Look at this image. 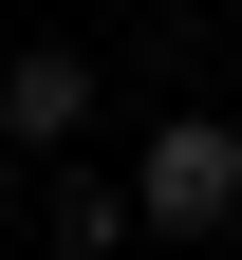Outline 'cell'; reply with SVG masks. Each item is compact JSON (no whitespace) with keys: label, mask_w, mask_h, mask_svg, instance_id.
<instances>
[{"label":"cell","mask_w":242,"mask_h":260,"mask_svg":"<svg viewBox=\"0 0 242 260\" xmlns=\"http://www.w3.org/2000/svg\"><path fill=\"white\" fill-rule=\"evenodd\" d=\"M75 112H93V56H56V38H38L19 75H0V130H38V149H56Z\"/></svg>","instance_id":"cell-2"},{"label":"cell","mask_w":242,"mask_h":260,"mask_svg":"<svg viewBox=\"0 0 242 260\" xmlns=\"http://www.w3.org/2000/svg\"><path fill=\"white\" fill-rule=\"evenodd\" d=\"M130 223H149V242H224L242 223V130L224 112H168L149 168H130Z\"/></svg>","instance_id":"cell-1"}]
</instances>
